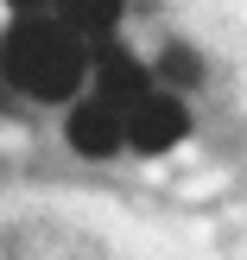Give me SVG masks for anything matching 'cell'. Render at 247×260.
<instances>
[{"mask_svg":"<svg viewBox=\"0 0 247 260\" xmlns=\"http://www.w3.org/2000/svg\"><path fill=\"white\" fill-rule=\"evenodd\" d=\"M159 76H165V83H171V89H190V83H197V76H203V63H197V51L171 45V51H165V57H159Z\"/></svg>","mask_w":247,"mask_h":260,"instance_id":"obj_6","label":"cell"},{"mask_svg":"<svg viewBox=\"0 0 247 260\" xmlns=\"http://www.w3.org/2000/svg\"><path fill=\"white\" fill-rule=\"evenodd\" d=\"M7 7H13V19H38V13H51L57 0H7Z\"/></svg>","mask_w":247,"mask_h":260,"instance_id":"obj_7","label":"cell"},{"mask_svg":"<svg viewBox=\"0 0 247 260\" xmlns=\"http://www.w3.org/2000/svg\"><path fill=\"white\" fill-rule=\"evenodd\" d=\"M139 95H152V70H146L139 57H127L114 38H108V45H95V102H108V108L127 114Z\"/></svg>","mask_w":247,"mask_h":260,"instance_id":"obj_3","label":"cell"},{"mask_svg":"<svg viewBox=\"0 0 247 260\" xmlns=\"http://www.w3.org/2000/svg\"><path fill=\"white\" fill-rule=\"evenodd\" d=\"M121 7H127V0H57V7H51V19L70 25V32L95 51V45H108V32L121 25Z\"/></svg>","mask_w":247,"mask_h":260,"instance_id":"obj_5","label":"cell"},{"mask_svg":"<svg viewBox=\"0 0 247 260\" xmlns=\"http://www.w3.org/2000/svg\"><path fill=\"white\" fill-rule=\"evenodd\" d=\"M184 127H190V114H184V102H178L171 89H152V95H139L133 108L121 114V140L133 152H146V159L171 152L178 140H184Z\"/></svg>","mask_w":247,"mask_h":260,"instance_id":"obj_2","label":"cell"},{"mask_svg":"<svg viewBox=\"0 0 247 260\" xmlns=\"http://www.w3.org/2000/svg\"><path fill=\"white\" fill-rule=\"evenodd\" d=\"M0 70L7 83L19 89L25 102H70L83 89V70H89V45L57 25L51 13L38 19H13L0 32Z\"/></svg>","mask_w":247,"mask_h":260,"instance_id":"obj_1","label":"cell"},{"mask_svg":"<svg viewBox=\"0 0 247 260\" xmlns=\"http://www.w3.org/2000/svg\"><path fill=\"white\" fill-rule=\"evenodd\" d=\"M63 140H70L83 159H114V152L127 146L121 140V108H108V102H70V121H63Z\"/></svg>","mask_w":247,"mask_h":260,"instance_id":"obj_4","label":"cell"}]
</instances>
